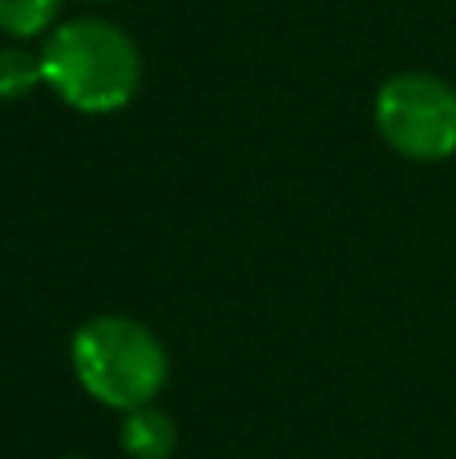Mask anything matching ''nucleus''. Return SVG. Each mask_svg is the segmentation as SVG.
Listing matches in <instances>:
<instances>
[{"instance_id": "423d86ee", "label": "nucleus", "mask_w": 456, "mask_h": 459, "mask_svg": "<svg viewBox=\"0 0 456 459\" xmlns=\"http://www.w3.org/2000/svg\"><path fill=\"white\" fill-rule=\"evenodd\" d=\"M61 0H0V32L16 40H32L57 21Z\"/></svg>"}, {"instance_id": "39448f33", "label": "nucleus", "mask_w": 456, "mask_h": 459, "mask_svg": "<svg viewBox=\"0 0 456 459\" xmlns=\"http://www.w3.org/2000/svg\"><path fill=\"white\" fill-rule=\"evenodd\" d=\"M37 85H45V69H40V53H29L21 45L0 48V101H21Z\"/></svg>"}, {"instance_id": "f03ea898", "label": "nucleus", "mask_w": 456, "mask_h": 459, "mask_svg": "<svg viewBox=\"0 0 456 459\" xmlns=\"http://www.w3.org/2000/svg\"><path fill=\"white\" fill-rule=\"evenodd\" d=\"M69 363L89 399L113 411H137L166 387L170 359L145 323L126 315H97L69 339Z\"/></svg>"}, {"instance_id": "6e6552de", "label": "nucleus", "mask_w": 456, "mask_h": 459, "mask_svg": "<svg viewBox=\"0 0 456 459\" xmlns=\"http://www.w3.org/2000/svg\"><path fill=\"white\" fill-rule=\"evenodd\" d=\"M93 4H105V0H93Z\"/></svg>"}, {"instance_id": "0eeeda50", "label": "nucleus", "mask_w": 456, "mask_h": 459, "mask_svg": "<svg viewBox=\"0 0 456 459\" xmlns=\"http://www.w3.org/2000/svg\"><path fill=\"white\" fill-rule=\"evenodd\" d=\"M65 459H81V455H65Z\"/></svg>"}, {"instance_id": "20e7f679", "label": "nucleus", "mask_w": 456, "mask_h": 459, "mask_svg": "<svg viewBox=\"0 0 456 459\" xmlns=\"http://www.w3.org/2000/svg\"><path fill=\"white\" fill-rule=\"evenodd\" d=\"M118 444L129 459H170L178 447V428L166 411H158L150 403V407H137V411H126Z\"/></svg>"}, {"instance_id": "7ed1b4c3", "label": "nucleus", "mask_w": 456, "mask_h": 459, "mask_svg": "<svg viewBox=\"0 0 456 459\" xmlns=\"http://www.w3.org/2000/svg\"><path fill=\"white\" fill-rule=\"evenodd\" d=\"M376 129L408 161H444L456 153V89L433 73H396L376 93Z\"/></svg>"}, {"instance_id": "f257e3e1", "label": "nucleus", "mask_w": 456, "mask_h": 459, "mask_svg": "<svg viewBox=\"0 0 456 459\" xmlns=\"http://www.w3.org/2000/svg\"><path fill=\"white\" fill-rule=\"evenodd\" d=\"M45 85L69 109L105 117L126 109L142 85V53L137 45L110 21L77 16L48 32L40 48Z\"/></svg>"}]
</instances>
